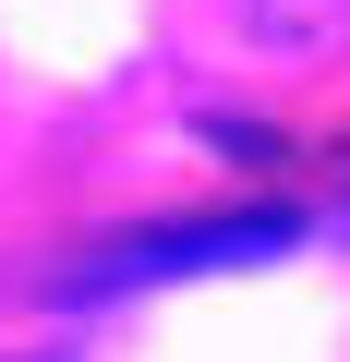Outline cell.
I'll return each instance as SVG.
<instances>
[{"label": "cell", "instance_id": "6da1fadb", "mask_svg": "<svg viewBox=\"0 0 350 362\" xmlns=\"http://www.w3.org/2000/svg\"><path fill=\"white\" fill-rule=\"evenodd\" d=\"M302 242L290 206H206V218H145L109 230L97 254L61 266V302H121V290H169V278H218V266H278Z\"/></svg>", "mask_w": 350, "mask_h": 362}]
</instances>
